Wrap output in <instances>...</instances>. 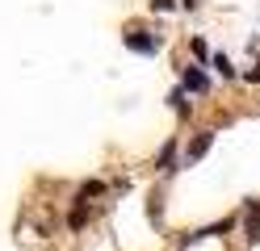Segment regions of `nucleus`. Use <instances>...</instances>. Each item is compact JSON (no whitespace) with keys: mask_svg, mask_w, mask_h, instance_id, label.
Here are the masks:
<instances>
[{"mask_svg":"<svg viewBox=\"0 0 260 251\" xmlns=\"http://www.w3.org/2000/svg\"><path fill=\"white\" fill-rule=\"evenodd\" d=\"M126 46L139 50V55H155V50H159V38H151V33H143V29H130V33H126Z\"/></svg>","mask_w":260,"mask_h":251,"instance_id":"obj_1","label":"nucleus"},{"mask_svg":"<svg viewBox=\"0 0 260 251\" xmlns=\"http://www.w3.org/2000/svg\"><path fill=\"white\" fill-rule=\"evenodd\" d=\"M231 226H235V218H222V222L206 226V230H193V234H185V239H181V247H189V243H202V239H210V234H226Z\"/></svg>","mask_w":260,"mask_h":251,"instance_id":"obj_2","label":"nucleus"},{"mask_svg":"<svg viewBox=\"0 0 260 251\" xmlns=\"http://www.w3.org/2000/svg\"><path fill=\"white\" fill-rule=\"evenodd\" d=\"M181 84H185L189 92H198V96H206V92H210V80H206V71H202V67H185Z\"/></svg>","mask_w":260,"mask_h":251,"instance_id":"obj_3","label":"nucleus"},{"mask_svg":"<svg viewBox=\"0 0 260 251\" xmlns=\"http://www.w3.org/2000/svg\"><path fill=\"white\" fill-rule=\"evenodd\" d=\"M210 142H214V130H202L198 138H193V142L185 147V159H189V163H198V159L206 155V151H210Z\"/></svg>","mask_w":260,"mask_h":251,"instance_id":"obj_4","label":"nucleus"},{"mask_svg":"<svg viewBox=\"0 0 260 251\" xmlns=\"http://www.w3.org/2000/svg\"><path fill=\"white\" fill-rule=\"evenodd\" d=\"M243 222H248V239H256L260 234V201H248V205H243Z\"/></svg>","mask_w":260,"mask_h":251,"instance_id":"obj_5","label":"nucleus"},{"mask_svg":"<svg viewBox=\"0 0 260 251\" xmlns=\"http://www.w3.org/2000/svg\"><path fill=\"white\" fill-rule=\"evenodd\" d=\"M155 163H159V172H164V176L176 172V167H172V163H176V142H168L164 151H159V159H155Z\"/></svg>","mask_w":260,"mask_h":251,"instance_id":"obj_6","label":"nucleus"},{"mask_svg":"<svg viewBox=\"0 0 260 251\" xmlns=\"http://www.w3.org/2000/svg\"><path fill=\"white\" fill-rule=\"evenodd\" d=\"M210 67H214L222 80H231V76H235V67H231V59H226V55H214V59H210Z\"/></svg>","mask_w":260,"mask_h":251,"instance_id":"obj_7","label":"nucleus"},{"mask_svg":"<svg viewBox=\"0 0 260 251\" xmlns=\"http://www.w3.org/2000/svg\"><path fill=\"white\" fill-rule=\"evenodd\" d=\"M101 193H105V184H96V180H92V184H84V189H80V201H88V197H101Z\"/></svg>","mask_w":260,"mask_h":251,"instance_id":"obj_8","label":"nucleus"},{"mask_svg":"<svg viewBox=\"0 0 260 251\" xmlns=\"http://www.w3.org/2000/svg\"><path fill=\"white\" fill-rule=\"evenodd\" d=\"M68 222H72V230H80V226H84V201H80V205L72 209V218H68Z\"/></svg>","mask_w":260,"mask_h":251,"instance_id":"obj_9","label":"nucleus"},{"mask_svg":"<svg viewBox=\"0 0 260 251\" xmlns=\"http://www.w3.org/2000/svg\"><path fill=\"white\" fill-rule=\"evenodd\" d=\"M243 80H252V84H260V63H256V67H248V71H243Z\"/></svg>","mask_w":260,"mask_h":251,"instance_id":"obj_10","label":"nucleus"},{"mask_svg":"<svg viewBox=\"0 0 260 251\" xmlns=\"http://www.w3.org/2000/svg\"><path fill=\"white\" fill-rule=\"evenodd\" d=\"M151 9H155V13H164V9H172V0H151Z\"/></svg>","mask_w":260,"mask_h":251,"instance_id":"obj_11","label":"nucleus"}]
</instances>
